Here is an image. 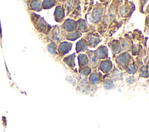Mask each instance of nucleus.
Returning <instances> with one entry per match:
<instances>
[{"label": "nucleus", "instance_id": "obj_16", "mask_svg": "<svg viewBox=\"0 0 149 132\" xmlns=\"http://www.w3.org/2000/svg\"><path fill=\"white\" fill-rule=\"evenodd\" d=\"M48 51L51 53H54L55 52L56 49V44L55 43H54V42H52L48 46Z\"/></svg>", "mask_w": 149, "mask_h": 132}, {"label": "nucleus", "instance_id": "obj_21", "mask_svg": "<svg viewBox=\"0 0 149 132\" xmlns=\"http://www.w3.org/2000/svg\"><path fill=\"white\" fill-rule=\"evenodd\" d=\"M112 86H113V84H112V83L111 81H107L106 84H104V87L107 89H110L112 87Z\"/></svg>", "mask_w": 149, "mask_h": 132}, {"label": "nucleus", "instance_id": "obj_3", "mask_svg": "<svg viewBox=\"0 0 149 132\" xmlns=\"http://www.w3.org/2000/svg\"><path fill=\"white\" fill-rule=\"evenodd\" d=\"M96 56L98 58H105L108 56V51L105 47H100L96 51Z\"/></svg>", "mask_w": 149, "mask_h": 132}, {"label": "nucleus", "instance_id": "obj_7", "mask_svg": "<svg viewBox=\"0 0 149 132\" xmlns=\"http://www.w3.org/2000/svg\"><path fill=\"white\" fill-rule=\"evenodd\" d=\"M74 58H75V55L72 54L71 55H69V56H66V58H65L63 60L68 65H69L70 67H73V66H75Z\"/></svg>", "mask_w": 149, "mask_h": 132}, {"label": "nucleus", "instance_id": "obj_8", "mask_svg": "<svg viewBox=\"0 0 149 132\" xmlns=\"http://www.w3.org/2000/svg\"><path fill=\"white\" fill-rule=\"evenodd\" d=\"M87 48V44L84 40H81L79 41L76 44V51L77 52L83 51Z\"/></svg>", "mask_w": 149, "mask_h": 132}, {"label": "nucleus", "instance_id": "obj_1", "mask_svg": "<svg viewBox=\"0 0 149 132\" xmlns=\"http://www.w3.org/2000/svg\"><path fill=\"white\" fill-rule=\"evenodd\" d=\"M72 44L68 42H63L61 43L59 46V52L62 55H64L68 53L71 49Z\"/></svg>", "mask_w": 149, "mask_h": 132}, {"label": "nucleus", "instance_id": "obj_6", "mask_svg": "<svg viewBox=\"0 0 149 132\" xmlns=\"http://www.w3.org/2000/svg\"><path fill=\"white\" fill-rule=\"evenodd\" d=\"M129 55L127 53H124L120 55H119L117 59L118 62L122 65L126 64L129 60Z\"/></svg>", "mask_w": 149, "mask_h": 132}, {"label": "nucleus", "instance_id": "obj_4", "mask_svg": "<svg viewBox=\"0 0 149 132\" xmlns=\"http://www.w3.org/2000/svg\"><path fill=\"white\" fill-rule=\"evenodd\" d=\"M64 27L68 31H72L76 28V24L74 21L71 20H67L64 23Z\"/></svg>", "mask_w": 149, "mask_h": 132}, {"label": "nucleus", "instance_id": "obj_15", "mask_svg": "<svg viewBox=\"0 0 149 132\" xmlns=\"http://www.w3.org/2000/svg\"><path fill=\"white\" fill-rule=\"evenodd\" d=\"M90 61H91V64H92L93 66L97 64V62L98 60V58L95 54L90 55Z\"/></svg>", "mask_w": 149, "mask_h": 132}, {"label": "nucleus", "instance_id": "obj_2", "mask_svg": "<svg viewBox=\"0 0 149 132\" xmlns=\"http://www.w3.org/2000/svg\"><path fill=\"white\" fill-rule=\"evenodd\" d=\"M112 63L109 60H104L101 62L100 65V68L104 73L108 72L112 68Z\"/></svg>", "mask_w": 149, "mask_h": 132}, {"label": "nucleus", "instance_id": "obj_5", "mask_svg": "<svg viewBox=\"0 0 149 132\" xmlns=\"http://www.w3.org/2000/svg\"><path fill=\"white\" fill-rule=\"evenodd\" d=\"M55 20L58 22L61 20L63 18L64 12L61 6L56 7L55 9Z\"/></svg>", "mask_w": 149, "mask_h": 132}, {"label": "nucleus", "instance_id": "obj_20", "mask_svg": "<svg viewBox=\"0 0 149 132\" xmlns=\"http://www.w3.org/2000/svg\"><path fill=\"white\" fill-rule=\"evenodd\" d=\"M80 22H79V28L80 30H84V28L86 27V24L85 22L83 20H80Z\"/></svg>", "mask_w": 149, "mask_h": 132}, {"label": "nucleus", "instance_id": "obj_14", "mask_svg": "<svg viewBox=\"0 0 149 132\" xmlns=\"http://www.w3.org/2000/svg\"><path fill=\"white\" fill-rule=\"evenodd\" d=\"M55 1H44L42 3V6L44 8H49L53 6L55 4Z\"/></svg>", "mask_w": 149, "mask_h": 132}, {"label": "nucleus", "instance_id": "obj_9", "mask_svg": "<svg viewBox=\"0 0 149 132\" xmlns=\"http://www.w3.org/2000/svg\"><path fill=\"white\" fill-rule=\"evenodd\" d=\"M30 7L33 10L36 11H39L41 9V3L38 1H32L30 4Z\"/></svg>", "mask_w": 149, "mask_h": 132}, {"label": "nucleus", "instance_id": "obj_17", "mask_svg": "<svg viewBox=\"0 0 149 132\" xmlns=\"http://www.w3.org/2000/svg\"><path fill=\"white\" fill-rule=\"evenodd\" d=\"M98 38H95L94 37H91L90 40H89L90 41V45L91 47H95L97 43H98L99 41H98Z\"/></svg>", "mask_w": 149, "mask_h": 132}, {"label": "nucleus", "instance_id": "obj_12", "mask_svg": "<svg viewBox=\"0 0 149 132\" xmlns=\"http://www.w3.org/2000/svg\"><path fill=\"white\" fill-rule=\"evenodd\" d=\"M99 75L97 73H93L90 77V81L93 84H96L100 81Z\"/></svg>", "mask_w": 149, "mask_h": 132}, {"label": "nucleus", "instance_id": "obj_18", "mask_svg": "<svg viewBox=\"0 0 149 132\" xmlns=\"http://www.w3.org/2000/svg\"><path fill=\"white\" fill-rule=\"evenodd\" d=\"M91 72V69L88 67H83L80 71V73L83 75H88Z\"/></svg>", "mask_w": 149, "mask_h": 132}, {"label": "nucleus", "instance_id": "obj_11", "mask_svg": "<svg viewBox=\"0 0 149 132\" xmlns=\"http://www.w3.org/2000/svg\"><path fill=\"white\" fill-rule=\"evenodd\" d=\"M47 24L44 22V21H42V19H40L39 20H38V28H40L41 31H44L46 30H47Z\"/></svg>", "mask_w": 149, "mask_h": 132}, {"label": "nucleus", "instance_id": "obj_19", "mask_svg": "<svg viewBox=\"0 0 149 132\" xmlns=\"http://www.w3.org/2000/svg\"><path fill=\"white\" fill-rule=\"evenodd\" d=\"M127 71L129 73H134V72L136 71V69L135 68L134 65H129L127 67Z\"/></svg>", "mask_w": 149, "mask_h": 132}, {"label": "nucleus", "instance_id": "obj_10", "mask_svg": "<svg viewBox=\"0 0 149 132\" xmlns=\"http://www.w3.org/2000/svg\"><path fill=\"white\" fill-rule=\"evenodd\" d=\"M79 58V64L80 66H84L88 63V58L87 56L84 54H80L78 56Z\"/></svg>", "mask_w": 149, "mask_h": 132}, {"label": "nucleus", "instance_id": "obj_13", "mask_svg": "<svg viewBox=\"0 0 149 132\" xmlns=\"http://www.w3.org/2000/svg\"><path fill=\"white\" fill-rule=\"evenodd\" d=\"M80 35H81V34L79 32L75 31V32L72 33L70 34H69L67 36V39L73 41V40L77 39L78 37H79L80 36Z\"/></svg>", "mask_w": 149, "mask_h": 132}]
</instances>
